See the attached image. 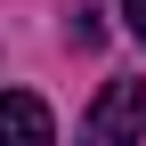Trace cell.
Returning a JSON list of instances; mask_svg holds the SVG:
<instances>
[{"instance_id": "obj_1", "label": "cell", "mask_w": 146, "mask_h": 146, "mask_svg": "<svg viewBox=\"0 0 146 146\" xmlns=\"http://www.w3.org/2000/svg\"><path fill=\"white\" fill-rule=\"evenodd\" d=\"M89 138H146V81H106L89 106Z\"/></svg>"}, {"instance_id": "obj_2", "label": "cell", "mask_w": 146, "mask_h": 146, "mask_svg": "<svg viewBox=\"0 0 146 146\" xmlns=\"http://www.w3.org/2000/svg\"><path fill=\"white\" fill-rule=\"evenodd\" d=\"M57 114H49L33 89H0V146H49Z\"/></svg>"}, {"instance_id": "obj_3", "label": "cell", "mask_w": 146, "mask_h": 146, "mask_svg": "<svg viewBox=\"0 0 146 146\" xmlns=\"http://www.w3.org/2000/svg\"><path fill=\"white\" fill-rule=\"evenodd\" d=\"M122 25H130V41L146 49V0H122Z\"/></svg>"}]
</instances>
